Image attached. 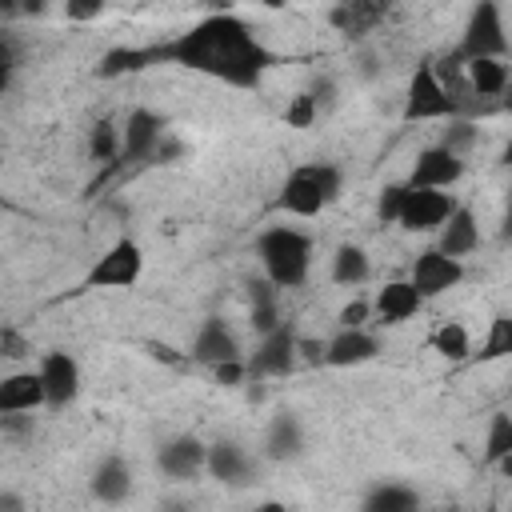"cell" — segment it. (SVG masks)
<instances>
[{
  "instance_id": "6da1fadb",
  "label": "cell",
  "mask_w": 512,
  "mask_h": 512,
  "mask_svg": "<svg viewBox=\"0 0 512 512\" xmlns=\"http://www.w3.org/2000/svg\"><path fill=\"white\" fill-rule=\"evenodd\" d=\"M160 64H176L200 76H212L228 88H256L276 56L252 36L248 20L236 12H208L192 28L156 44Z\"/></svg>"
},
{
  "instance_id": "7a4b0ae2",
  "label": "cell",
  "mask_w": 512,
  "mask_h": 512,
  "mask_svg": "<svg viewBox=\"0 0 512 512\" xmlns=\"http://www.w3.org/2000/svg\"><path fill=\"white\" fill-rule=\"evenodd\" d=\"M344 192V168L332 164V160H304L296 164L284 184H280V196H276V208L288 212V216H320L324 208H332Z\"/></svg>"
},
{
  "instance_id": "3957f363",
  "label": "cell",
  "mask_w": 512,
  "mask_h": 512,
  "mask_svg": "<svg viewBox=\"0 0 512 512\" xmlns=\"http://www.w3.org/2000/svg\"><path fill=\"white\" fill-rule=\"evenodd\" d=\"M256 256L276 288H304L312 272V236L292 224H272L256 236Z\"/></svg>"
},
{
  "instance_id": "277c9868",
  "label": "cell",
  "mask_w": 512,
  "mask_h": 512,
  "mask_svg": "<svg viewBox=\"0 0 512 512\" xmlns=\"http://www.w3.org/2000/svg\"><path fill=\"white\" fill-rule=\"evenodd\" d=\"M404 124H420V120H456L464 116V108L456 104V96L444 88L436 64H416V72L408 76L404 88V108H400Z\"/></svg>"
},
{
  "instance_id": "5b68a950",
  "label": "cell",
  "mask_w": 512,
  "mask_h": 512,
  "mask_svg": "<svg viewBox=\"0 0 512 512\" xmlns=\"http://www.w3.org/2000/svg\"><path fill=\"white\" fill-rule=\"evenodd\" d=\"M508 52V28H504V8L500 0H476L460 36L456 56L472 60V56H504Z\"/></svg>"
},
{
  "instance_id": "8992f818",
  "label": "cell",
  "mask_w": 512,
  "mask_h": 512,
  "mask_svg": "<svg viewBox=\"0 0 512 512\" xmlns=\"http://www.w3.org/2000/svg\"><path fill=\"white\" fill-rule=\"evenodd\" d=\"M144 276V248L132 236L112 240L84 276V288H136Z\"/></svg>"
},
{
  "instance_id": "52a82bcc",
  "label": "cell",
  "mask_w": 512,
  "mask_h": 512,
  "mask_svg": "<svg viewBox=\"0 0 512 512\" xmlns=\"http://www.w3.org/2000/svg\"><path fill=\"white\" fill-rule=\"evenodd\" d=\"M300 364H304V360H300V332H296L288 320L276 324L272 332H264L260 344H256V352L248 356L252 376H264V380H284V376H292Z\"/></svg>"
},
{
  "instance_id": "ba28073f",
  "label": "cell",
  "mask_w": 512,
  "mask_h": 512,
  "mask_svg": "<svg viewBox=\"0 0 512 512\" xmlns=\"http://www.w3.org/2000/svg\"><path fill=\"white\" fill-rule=\"evenodd\" d=\"M456 196L452 188H412L408 184V196H404V208H400V228L404 232H440V224L456 212Z\"/></svg>"
},
{
  "instance_id": "9c48e42d",
  "label": "cell",
  "mask_w": 512,
  "mask_h": 512,
  "mask_svg": "<svg viewBox=\"0 0 512 512\" xmlns=\"http://www.w3.org/2000/svg\"><path fill=\"white\" fill-rule=\"evenodd\" d=\"M408 280L420 288L424 300H436V296L452 292V288L464 280V260H460V256H448L444 248L432 244V248L416 252V260H412V268H408Z\"/></svg>"
},
{
  "instance_id": "30bf717a",
  "label": "cell",
  "mask_w": 512,
  "mask_h": 512,
  "mask_svg": "<svg viewBox=\"0 0 512 512\" xmlns=\"http://www.w3.org/2000/svg\"><path fill=\"white\" fill-rule=\"evenodd\" d=\"M156 468L168 480H196L200 472H208V444L200 436H192V432L168 436L156 448Z\"/></svg>"
},
{
  "instance_id": "8fae6325",
  "label": "cell",
  "mask_w": 512,
  "mask_h": 512,
  "mask_svg": "<svg viewBox=\"0 0 512 512\" xmlns=\"http://www.w3.org/2000/svg\"><path fill=\"white\" fill-rule=\"evenodd\" d=\"M464 180V156L452 152L448 144H428L424 152H416L408 184L412 188H456Z\"/></svg>"
},
{
  "instance_id": "7c38bea8",
  "label": "cell",
  "mask_w": 512,
  "mask_h": 512,
  "mask_svg": "<svg viewBox=\"0 0 512 512\" xmlns=\"http://www.w3.org/2000/svg\"><path fill=\"white\" fill-rule=\"evenodd\" d=\"M124 132V148H120V164H144L156 156L160 140H164V116L152 112V108H132L128 120L120 124Z\"/></svg>"
},
{
  "instance_id": "4fadbf2b",
  "label": "cell",
  "mask_w": 512,
  "mask_h": 512,
  "mask_svg": "<svg viewBox=\"0 0 512 512\" xmlns=\"http://www.w3.org/2000/svg\"><path fill=\"white\" fill-rule=\"evenodd\" d=\"M40 380H44V392H48V408L52 412H60V408H68L76 396H80V364H76V356L72 352H64V348H52V352H44L40 356Z\"/></svg>"
},
{
  "instance_id": "5bb4252c",
  "label": "cell",
  "mask_w": 512,
  "mask_h": 512,
  "mask_svg": "<svg viewBox=\"0 0 512 512\" xmlns=\"http://www.w3.org/2000/svg\"><path fill=\"white\" fill-rule=\"evenodd\" d=\"M420 308H424V296L408 276H396V280H388L372 292V320L384 324V328H396V324L412 320Z\"/></svg>"
},
{
  "instance_id": "9a60e30c",
  "label": "cell",
  "mask_w": 512,
  "mask_h": 512,
  "mask_svg": "<svg viewBox=\"0 0 512 512\" xmlns=\"http://www.w3.org/2000/svg\"><path fill=\"white\" fill-rule=\"evenodd\" d=\"M384 352L380 336L364 324V328H336L324 344V364L328 368H360L368 360H376Z\"/></svg>"
},
{
  "instance_id": "2e32d148",
  "label": "cell",
  "mask_w": 512,
  "mask_h": 512,
  "mask_svg": "<svg viewBox=\"0 0 512 512\" xmlns=\"http://www.w3.org/2000/svg\"><path fill=\"white\" fill-rule=\"evenodd\" d=\"M188 356H192V364L216 368V364L236 360V356H244V352H240V340H236L232 324H228L224 316H208V320H200V328H196V336H192Z\"/></svg>"
},
{
  "instance_id": "e0dca14e",
  "label": "cell",
  "mask_w": 512,
  "mask_h": 512,
  "mask_svg": "<svg viewBox=\"0 0 512 512\" xmlns=\"http://www.w3.org/2000/svg\"><path fill=\"white\" fill-rule=\"evenodd\" d=\"M308 448V436H304V420L288 408H280L268 428H264V460L272 464H288V460H300Z\"/></svg>"
},
{
  "instance_id": "ac0fdd59",
  "label": "cell",
  "mask_w": 512,
  "mask_h": 512,
  "mask_svg": "<svg viewBox=\"0 0 512 512\" xmlns=\"http://www.w3.org/2000/svg\"><path fill=\"white\" fill-rule=\"evenodd\" d=\"M208 476L224 488H244L256 476V460L236 440H212L208 444Z\"/></svg>"
},
{
  "instance_id": "d6986e66",
  "label": "cell",
  "mask_w": 512,
  "mask_h": 512,
  "mask_svg": "<svg viewBox=\"0 0 512 512\" xmlns=\"http://www.w3.org/2000/svg\"><path fill=\"white\" fill-rule=\"evenodd\" d=\"M40 408H48L40 368H16L0 380V412H40Z\"/></svg>"
},
{
  "instance_id": "ffe728a7",
  "label": "cell",
  "mask_w": 512,
  "mask_h": 512,
  "mask_svg": "<svg viewBox=\"0 0 512 512\" xmlns=\"http://www.w3.org/2000/svg\"><path fill=\"white\" fill-rule=\"evenodd\" d=\"M132 484H136V476H132V464L124 460V456H104L96 468H92V480H88V492L100 500V504H124L128 496H132Z\"/></svg>"
},
{
  "instance_id": "44dd1931",
  "label": "cell",
  "mask_w": 512,
  "mask_h": 512,
  "mask_svg": "<svg viewBox=\"0 0 512 512\" xmlns=\"http://www.w3.org/2000/svg\"><path fill=\"white\" fill-rule=\"evenodd\" d=\"M436 248H444L448 256H460V260L480 248V220H476V212L468 204H456V212L440 224Z\"/></svg>"
},
{
  "instance_id": "7402d4cb",
  "label": "cell",
  "mask_w": 512,
  "mask_h": 512,
  "mask_svg": "<svg viewBox=\"0 0 512 512\" xmlns=\"http://www.w3.org/2000/svg\"><path fill=\"white\" fill-rule=\"evenodd\" d=\"M152 64H160L156 44H148V48H140V44H116V48H108L96 60V76L100 80H120V76H136V72H144Z\"/></svg>"
},
{
  "instance_id": "603a6c76",
  "label": "cell",
  "mask_w": 512,
  "mask_h": 512,
  "mask_svg": "<svg viewBox=\"0 0 512 512\" xmlns=\"http://www.w3.org/2000/svg\"><path fill=\"white\" fill-rule=\"evenodd\" d=\"M388 8H392V0H340L332 8V24L344 36H364L368 28H376L388 16Z\"/></svg>"
},
{
  "instance_id": "cb8c5ba5",
  "label": "cell",
  "mask_w": 512,
  "mask_h": 512,
  "mask_svg": "<svg viewBox=\"0 0 512 512\" xmlns=\"http://www.w3.org/2000/svg\"><path fill=\"white\" fill-rule=\"evenodd\" d=\"M464 72H468V84H472V96L476 100L504 96V88L512 80L504 56H472V60H464Z\"/></svg>"
},
{
  "instance_id": "d4e9b609",
  "label": "cell",
  "mask_w": 512,
  "mask_h": 512,
  "mask_svg": "<svg viewBox=\"0 0 512 512\" xmlns=\"http://www.w3.org/2000/svg\"><path fill=\"white\" fill-rule=\"evenodd\" d=\"M276 284L264 276V280H248V324H252V332H272L276 324H284L280 320V300H276Z\"/></svg>"
},
{
  "instance_id": "484cf974",
  "label": "cell",
  "mask_w": 512,
  "mask_h": 512,
  "mask_svg": "<svg viewBox=\"0 0 512 512\" xmlns=\"http://www.w3.org/2000/svg\"><path fill=\"white\" fill-rule=\"evenodd\" d=\"M332 284H340V288H360L368 276H372V260H368V252L360 248V244H340L336 252H332Z\"/></svg>"
},
{
  "instance_id": "4316f807",
  "label": "cell",
  "mask_w": 512,
  "mask_h": 512,
  "mask_svg": "<svg viewBox=\"0 0 512 512\" xmlns=\"http://www.w3.org/2000/svg\"><path fill=\"white\" fill-rule=\"evenodd\" d=\"M428 348H432L440 360L460 364V360L472 356V336H468V328H464L460 320H440V324L428 332Z\"/></svg>"
},
{
  "instance_id": "83f0119b",
  "label": "cell",
  "mask_w": 512,
  "mask_h": 512,
  "mask_svg": "<svg viewBox=\"0 0 512 512\" xmlns=\"http://www.w3.org/2000/svg\"><path fill=\"white\" fill-rule=\"evenodd\" d=\"M420 504V492L400 484V480H376L368 492H364V508L368 512H408Z\"/></svg>"
},
{
  "instance_id": "f1b7e54d",
  "label": "cell",
  "mask_w": 512,
  "mask_h": 512,
  "mask_svg": "<svg viewBox=\"0 0 512 512\" xmlns=\"http://www.w3.org/2000/svg\"><path fill=\"white\" fill-rule=\"evenodd\" d=\"M512 356V312H496L488 320V332L480 340V348H472V360L492 364V360H508Z\"/></svg>"
},
{
  "instance_id": "f546056e",
  "label": "cell",
  "mask_w": 512,
  "mask_h": 512,
  "mask_svg": "<svg viewBox=\"0 0 512 512\" xmlns=\"http://www.w3.org/2000/svg\"><path fill=\"white\" fill-rule=\"evenodd\" d=\"M120 148H124V132H120V124H112V120H96V124L88 128V156H92L96 164H112V160H120Z\"/></svg>"
},
{
  "instance_id": "4dcf8cb0",
  "label": "cell",
  "mask_w": 512,
  "mask_h": 512,
  "mask_svg": "<svg viewBox=\"0 0 512 512\" xmlns=\"http://www.w3.org/2000/svg\"><path fill=\"white\" fill-rule=\"evenodd\" d=\"M508 452H512V412H492L488 432H484V464L492 468Z\"/></svg>"
},
{
  "instance_id": "1f68e13d",
  "label": "cell",
  "mask_w": 512,
  "mask_h": 512,
  "mask_svg": "<svg viewBox=\"0 0 512 512\" xmlns=\"http://www.w3.org/2000/svg\"><path fill=\"white\" fill-rule=\"evenodd\" d=\"M280 120H284L288 128H312V124L320 120V104H316V96H312L308 88H304V92H296V96L284 104Z\"/></svg>"
},
{
  "instance_id": "d6a6232c",
  "label": "cell",
  "mask_w": 512,
  "mask_h": 512,
  "mask_svg": "<svg viewBox=\"0 0 512 512\" xmlns=\"http://www.w3.org/2000/svg\"><path fill=\"white\" fill-rule=\"evenodd\" d=\"M404 196H408V180L384 184L380 196H376V220L380 224H396L400 220V208H404Z\"/></svg>"
},
{
  "instance_id": "836d02e7",
  "label": "cell",
  "mask_w": 512,
  "mask_h": 512,
  "mask_svg": "<svg viewBox=\"0 0 512 512\" xmlns=\"http://www.w3.org/2000/svg\"><path fill=\"white\" fill-rule=\"evenodd\" d=\"M372 320V296H352L340 312H336V324L340 328H364Z\"/></svg>"
},
{
  "instance_id": "e575fe53",
  "label": "cell",
  "mask_w": 512,
  "mask_h": 512,
  "mask_svg": "<svg viewBox=\"0 0 512 512\" xmlns=\"http://www.w3.org/2000/svg\"><path fill=\"white\" fill-rule=\"evenodd\" d=\"M252 376V368H248V360L244 356H236V360H224V364H216L212 368V380L216 384H224V388H244V380Z\"/></svg>"
},
{
  "instance_id": "d590c367",
  "label": "cell",
  "mask_w": 512,
  "mask_h": 512,
  "mask_svg": "<svg viewBox=\"0 0 512 512\" xmlns=\"http://www.w3.org/2000/svg\"><path fill=\"white\" fill-rule=\"evenodd\" d=\"M104 8H108V0H64V20H72V24H92V20L104 16Z\"/></svg>"
},
{
  "instance_id": "8d00e7d4",
  "label": "cell",
  "mask_w": 512,
  "mask_h": 512,
  "mask_svg": "<svg viewBox=\"0 0 512 512\" xmlns=\"http://www.w3.org/2000/svg\"><path fill=\"white\" fill-rule=\"evenodd\" d=\"M448 124H452V128L444 132V140H440V144H448L452 152H460V156H464V152L472 148V124H468L464 116H456V120H448Z\"/></svg>"
},
{
  "instance_id": "74e56055",
  "label": "cell",
  "mask_w": 512,
  "mask_h": 512,
  "mask_svg": "<svg viewBox=\"0 0 512 512\" xmlns=\"http://www.w3.org/2000/svg\"><path fill=\"white\" fill-rule=\"evenodd\" d=\"M28 352H32V344H28L16 328H4V332H0V356H4V360H20V356H28Z\"/></svg>"
},
{
  "instance_id": "f35d334b",
  "label": "cell",
  "mask_w": 512,
  "mask_h": 512,
  "mask_svg": "<svg viewBox=\"0 0 512 512\" xmlns=\"http://www.w3.org/2000/svg\"><path fill=\"white\" fill-rule=\"evenodd\" d=\"M308 92L316 96L320 112H328V108L336 104V80H332V76H320V80H312V84H308Z\"/></svg>"
},
{
  "instance_id": "ab89813d",
  "label": "cell",
  "mask_w": 512,
  "mask_h": 512,
  "mask_svg": "<svg viewBox=\"0 0 512 512\" xmlns=\"http://www.w3.org/2000/svg\"><path fill=\"white\" fill-rule=\"evenodd\" d=\"M144 348H148V356H152V360H160V364H172V368H180V364H184V356H180L172 344H164V340H148Z\"/></svg>"
},
{
  "instance_id": "60d3db41",
  "label": "cell",
  "mask_w": 512,
  "mask_h": 512,
  "mask_svg": "<svg viewBox=\"0 0 512 512\" xmlns=\"http://www.w3.org/2000/svg\"><path fill=\"white\" fill-rule=\"evenodd\" d=\"M180 156H184V144H180L172 132H164V140H160V148H156L152 160H156V164H172V160H180Z\"/></svg>"
},
{
  "instance_id": "b9f144b4",
  "label": "cell",
  "mask_w": 512,
  "mask_h": 512,
  "mask_svg": "<svg viewBox=\"0 0 512 512\" xmlns=\"http://www.w3.org/2000/svg\"><path fill=\"white\" fill-rule=\"evenodd\" d=\"M324 344H328V340H308V336H300V360H304V364H324Z\"/></svg>"
},
{
  "instance_id": "7bdbcfd3",
  "label": "cell",
  "mask_w": 512,
  "mask_h": 512,
  "mask_svg": "<svg viewBox=\"0 0 512 512\" xmlns=\"http://www.w3.org/2000/svg\"><path fill=\"white\" fill-rule=\"evenodd\" d=\"M48 0H20V16H44Z\"/></svg>"
},
{
  "instance_id": "ee69618b",
  "label": "cell",
  "mask_w": 512,
  "mask_h": 512,
  "mask_svg": "<svg viewBox=\"0 0 512 512\" xmlns=\"http://www.w3.org/2000/svg\"><path fill=\"white\" fill-rule=\"evenodd\" d=\"M500 236L512 240V188H508V204H504V220H500Z\"/></svg>"
},
{
  "instance_id": "f6af8a7d",
  "label": "cell",
  "mask_w": 512,
  "mask_h": 512,
  "mask_svg": "<svg viewBox=\"0 0 512 512\" xmlns=\"http://www.w3.org/2000/svg\"><path fill=\"white\" fill-rule=\"evenodd\" d=\"M240 4H256V8H268V12H280V8H288V0H240Z\"/></svg>"
},
{
  "instance_id": "bcb514c9",
  "label": "cell",
  "mask_w": 512,
  "mask_h": 512,
  "mask_svg": "<svg viewBox=\"0 0 512 512\" xmlns=\"http://www.w3.org/2000/svg\"><path fill=\"white\" fill-rule=\"evenodd\" d=\"M492 468H496V472H500L504 480H512V452H508V456H500V460H496Z\"/></svg>"
},
{
  "instance_id": "7dc6e473",
  "label": "cell",
  "mask_w": 512,
  "mask_h": 512,
  "mask_svg": "<svg viewBox=\"0 0 512 512\" xmlns=\"http://www.w3.org/2000/svg\"><path fill=\"white\" fill-rule=\"evenodd\" d=\"M0 12L4 16H20V0H0Z\"/></svg>"
},
{
  "instance_id": "c3c4849f",
  "label": "cell",
  "mask_w": 512,
  "mask_h": 512,
  "mask_svg": "<svg viewBox=\"0 0 512 512\" xmlns=\"http://www.w3.org/2000/svg\"><path fill=\"white\" fill-rule=\"evenodd\" d=\"M500 164H504V168H512V136H508V140H504V148H500Z\"/></svg>"
},
{
  "instance_id": "681fc988",
  "label": "cell",
  "mask_w": 512,
  "mask_h": 512,
  "mask_svg": "<svg viewBox=\"0 0 512 512\" xmlns=\"http://www.w3.org/2000/svg\"><path fill=\"white\" fill-rule=\"evenodd\" d=\"M500 104L512 112V80H508V88H504V96H500Z\"/></svg>"
},
{
  "instance_id": "f907efd6",
  "label": "cell",
  "mask_w": 512,
  "mask_h": 512,
  "mask_svg": "<svg viewBox=\"0 0 512 512\" xmlns=\"http://www.w3.org/2000/svg\"><path fill=\"white\" fill-rule=\"evenodd\" d=\"M508 396H512V384H508Z\"/></svg>"
}]
</instances>
